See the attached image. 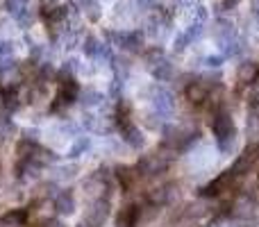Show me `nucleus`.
<instances>
[{"instance_id":"f257e3e1","label":"nucleus","mask_w":259,"mask_h":227,"mask_svg":"<svg viewBox=\"0 0 259 227\" xmlns=\"http://www.w3.org/2000/svg\"><path fill=\"white\" fill-rule=\"evenodd\" d=\"M209 127H211V134H214L216 141H221V139H225V137H232V134H237L234 118H232V114H230L225 107H221L216 114H211Z\"/></svg>"},{"instance_id":"f03ea898","label":"nucleus","mask_w":259,"mask_h":227,"mask_svg":"<svg viewBox=\"0 0 259 227\" xmlns=\"http://www.w3.org/2000/svg\"><path fill=\"white\" fill-rule=\"evenodd\" d=\"M234 179H237V175L232 173V170H223V173L219 175L216 179H211L207 187H202L200 189V196L202 198H221L223 193H228V191H232V184H234Z\"/></svg>"},{"instance_id":"7ed1b4c3","label":"nucleus","mask_w":259,"mask_h":227,"mask_svg":"<svg viewBox=\"0 0 259 227\" xmlns=\"http://www.w3.org/2000/svg\"><path fill=\"white\" fill-rule=\"evenodd\" d=\"M116 127H118V132H121L123 141H125L130 148H134V150H141V148L146 146V137H143V132L137 127V125H134L132 118L116 120Z\"/></svg>"},{"instance_id":"20e7f679","label":"nucleus","mask_w":259,"mask_h":227,"mask_svg":"<svg viewBox=\"0 0 259 227\" xmlns=\"http://www.w3.org/2000/svg\"><path fill=\"white\" fill-rule=\"evenodd\" d=\"M109 216V202L107 198H98V200H91L89 207L84 211V223L89 227H103L105 220Z\"/></svg>"},{"instance_id":"39448f33","label":"nucleus","mask_w":259,"mask_h":227,"mask_svg":"<svg viewBox=\"0 0 259 227\" xmlns=\"http://www.w3.org/2000/svg\"><path fill=\"white\" fill-rule=\"evenodd\" d=\"M150 100H152V112H157L161 118H168V116L175 114V96L170 94V91L157 86V89L152 91Z\"/></svg>"},{"instance_id":"423d86ee","label":"nucleus","mask_w":259,"mask_h":227,"mask_svg":"<svg viewBox=\"0 0 259 227\" xmlns=\"http://www.w3.org/2000/svg\"><path fill=\"white\" fill-rule=\"evenodd\" d=\"M255 209H257V205L250 198V193H243V196H239L232 205V218L241 220V223H248V220L255 218Z\"/></svg>"},{"instance_id":"0eeeda50","label":"nucleus","mask_w":259,"mask_h":227,"mask_svg":"<svg viewBox=\"0 0 259 227\" xmlns=\"http://www.w3.org/2000/svg\"><path fill=\"white\" fill-rule=\"evenodd\" d=\"M209 86L205 84V82H198V80H193V82H189L187 86H184V98L189 100L191 105H205L207 100H209Z\"/></svg>"},{"instance_id":"6e6552de","label":"nucleus","mask_w":259,"mask_h":227,"mask_svg":"<svg viewBox=\"0 0 259 227\" xmlns=\"http://www.w3.org/2000/svg\"><path fill=\"white\" fill-rule=\"evenodd\" d=\"M114 177H116V182L121 184L123 191L130 193L141 175H139L137 168H132V166H116V168H114Z\"/></svg>"},{"instance_id":"1a4fd4ad","label":"nucleus","mask_w":259,"mask_h":227,"mask_svg":"<svg viewBox=\"0 0 259 227\" xmlns=\"http://www.w3.org/2000/svg\"><path fill=\"white\" fill-rule=\"evenodd\" d=\"M257 73H259V64L252 62V59H246V62H241L239 64V68H237V82L241 86L252 84L255 77H257Z\"/></svg>"},{"instance_id":"9d476101","label":"nucleus","mask_w":259,"mask_h":227,"mask_svg":"<svg viewBox=\"0 0 259 227\" xmlns=\"http://www.w3.org/2000/svg\"><path fill=\"white\" fill-rule=\"evenodd\" d=\"M27 216H30V211L27 209H9L7 214L0 216V225L3 227H23L27 223Z\"/></svg>"},{"instance_id":"9b49d317","label":"nucleus","mask_w":259,"mask_h":227,"mask_svg":"<svg viewBox=\"0 0 259 227\" xmlns=\"http://www.w3.org/2000/svg\"><path fill=\"white\" fill-rule=\"evenodd\" d=\"M55 209L62 216H71L75 211V196L71 191H59L55 196Z\"/></svg>"},{"instance_id":"f8f14e48","label":"nucleus","mask_w":259,"mask_h":227,"mask_svg":"<svg viewBox=\"0 0 259 227\" xmlns=\"http://www.w3.org/2000/svg\"><path fill=\"white\" fill-rule=\"evenodd\" d=\"M137 214H139V207L125 205L116 214V227H137Z\"/></svg>"},{"instance_id":"ddd939ff","label":"nucleus","mask_w":259,"mask_h":227,"mask_svg":"<svg viewBox=\"0 0 259 227\" xmlns=\"http://www.w3.org/2000/svg\"><path fill=\"white\" fill-rule=\"evenodd\" d=\"M30 161H34L36 166H53V164H57V155L44 146H36L34 152H32V157H30Z\"/></svg>"},{"instance_id":"4468645a","label":"nucleus","mask_w":259,"mask_h":227,"mask_svg":"<svg viewBox=\"0 0 259 227\" xmlns=\"http://www.w3.org/2000/svg\"><path fill=\"white\" fill-rule=\"evenodd\" d=\"M80 103H82V107H87V109L103 107L105 96L100 94V91H96V89H84V91H80Z\"/></svg>"},{"instance_id":"2eb2a0df","label":"nucleus","mask_w":259,"mask_h":227,"mask_svg":"<svg viewBox=\"0 0 259 227\" xmlns=\"http://www.w3.org/2000/svg\"><path fill=\"white\" fill-rule=\"evenodd\" d=\"M234 36V25L230 21H225V18H221V21H216L214 25V39L219 41V43H228L230 39Z\"/></svg>"},{"instance_id":"dca6fc26","label":"nucleus","mask_w":259,"mask_h":227,"mask_svg":"<svg viewBox=\"0 0 259 227\" xmlns=\"http://www.w3.org/2000/svg\"><path fill=\"white\" fill-rule=\"evenodd\" d=\"M150 71H152V75H155V80H159V82H168V80H173V75H175V68L168 59H161Z\"/></svg>"},{"instance_id":"f3484780","label":"nucleus","mask_w":259,"mask_h":227,"mask_svg":"<svg viewBox=\"0 0 259 227\" xmlns=\"http://www.w3.org/2000/svg\"><path fill=\"white\" fill-rule=\"evenodd\" d=\"M89 148H91V139L89 137L75 139V143L68 148V159H77V157H82L87 150H89Z\"/></svg>"},{"instance_id":"a211bd4d","label":"nucleus","mask_w":259,"mask_h":227,"mask_svg":"<svg viewBox=\"0 0 259 227\" xmlns=\"http://www.w3.org/2000/svg\"><path fill=\"white\" fill-rule=\"evenodd\" d=\"M216 143H219V152H221V155H232V152L239 150V134L225 137V139H221V141H216Z\"/></svg>"},{"instance_id":"6ab92c4d","label":"nucleus","mask_w":259,"mask_h":227,"mask_svg":"<svg viewBox=\"0 0 259 227\" xmlns=\"http://www.w3.org/2000/svg\"><path fill=\"white\" fill-rule=\"evenodd\" d=\"M82 7H84V14L89 21H98L100 18V5L98 0H82Z\"/></svg>"},{"instance_id":"aec40b11","label":"nucleus","mask_w":259,"mask_h":227,"mask_svg":"<svg viewBox=\"0 0 259 227\" xmlns=\"http://www.w3.org/2000/svg\"><path fill=\"white\" fill-rule=\"evenodd\" d=\"M143 123L148 129H161V116L157 112H146L143 114Z\"/></svg>"},{"instance_id":"412c9836","label":"nucleus","mask_w":259,"mask_h":227,"mask_svg":"<svg viewBox=\"0 0 259 227\" xmlns=\"http://www.w3.org/2000/svg\"><path fill=\"white\" fill-rule=\"evenodd\" d=\"M246 129H248V139H257L259 137V118L257 116H248Z\"/></svg>"},{"instance_id":"4be33fe9","label":"nucleus","mask_w":259,"mask_h":227,"mask_svg":"<svg viewBox=\"0 0 259 227\" xmlns=\"http://www.w3.org/2000/svg\"><path fill=\"white\" fill-rule=\"evenodd\" d=\"M16 21H18V23H21V25H23V27H30V25H32V23H34V16H32V14H30V9H27V7H25V9H21V12H18V14H16Z\"/></svg>"},{"instance_id":"5701e85b","label":"nucleus","mask_w":259,"mask_h":227,"mask_svg":"<svg viewBox=\"0 0 259 227\" xmlns=\"http://www.w3.org/2000/svg\"><path fill=\"white\" fill-rule=\"evenodd\" d=\"M205 64L209 68H221V66H223V57H221V55H211V57L205 59Z\"/></svg>"},{"instance_id":"b1692460","label":"nucleus","mask_w":259,"mask_h":227,"mask_svg":"<svg viewBox=\"0 0 259 227\" xmlns=\"http://www.w3.org/2000/svg\"><path fill=\"white\" fill-rule=\"evenodd\" d=\"M189 43H191V41H189V39H187V34H184V32H182V34H180L178 39H175V50H178V53H180V50H184Z\"/></svg>"},{"instance_id":"393cba45","label":"nucleus","mask_w":259,"mask_h":227,"mask_svg":"<svg viewBox=\"0 0 259 227\" xmlns=\"http://www.w3.org/2000/svg\"><path fill=\"white\" fill-rule=\"evenodd\" d=\"M36 137H39V129H25V132H23V139H25V141L36 143Z\"/></svg>"},{"instance_id":"a878e982","label":"nucleus","mask_w":259,"mask_h":227,"mask_svg":"<svg viewBox=\"0 0 259 227\" xmlns=\"http://www.w3.org/2000/svg\"><path fill=\"white\" fill-rule=\"evenodd\" d=\"M241 3V0H223V5H225V9H232V7H237V5Z\"/></svg>"},{"instance_id":"bb28decb","label":"nucleus","mask_w":259,"mask_h":227,"mask_svg":"<svg viewBox=\"0 0 259 227\" xmlns=\"http://www.w3.org/2000/svg\"><path fill=\"white\" fill-rule=\"evenodd\" d=\"M41 227H64V225H62V223H57V220H46V223L41 225Z\"/></svg>"},{"instance_id":"cd10ccee","label":"nucleus","mask_w":259,"mask_h":227,"mask_svg":"<svg viewBox=\"0 0 259 227\" xmlns=\"http://www.w3.org/2000/svg\"><path fill=\"white\" fill-rule=\"evenodd\" d=\"M198 18H200V21H205L207 18V9L205 7H198Z\"/></svg>"},{"instance_id":"c85d7f7f","label":"nucleus","mask_w":259,"mask_h":227,"mask_svg":"<svg viewBox=\"0 0 259 227\" xmlns=\"http://www.w3.org/2000/svg\"><path fill=\"white\" fill-rule=\"evenodd\" d=\"M77 227H89V225H87V223H82V225H77Z\"/></svg>"},{"instance_id":"c756f323","label":"nucleus","mask_w":259,"mask_h":227,"mask_svg":"<svg viewBox=\"0 0 259 227\" xmlns=\"http://www.w3.org/2000/svg\"><path fill=\"white\" fill-rule=\"evenodd\" d=\"M255 114H257V118H259V109H255Z\"/></svg>"},{"instance_id":"7c9ffc66","label":"nucleus","mask_w":259,"mask_h":227,"mask_svg":"<svg viewBox=\"0 0 259 227\" xmlns=\"http://www.w3.org/2000/svg\"><path fill=\"white\" fill-rule=\"evenodd\" d=\"M257 155H259V143H257Z\"/></svg>"}]
</instances>
